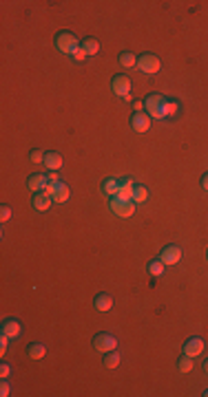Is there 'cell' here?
<instances>
[{
	"mask_svg": "<svg viewBox=\"0 0 208 397\" xmlns=\"http://www.w3.org/2000/svg\"><path fill=\"white\" fill-rule=\"evenodd\" d=\"M9 219H11V207L2 206V210H0V221H2V223H7Z\"/></svg>",
	"mask_w": 208,
	"mask_h": 397,
	"instance_id": "28",
	"label": "cell"
},
{
	"mask_svg": "<svg viewBox=\"0 0 208 397\" xmlns=\"http://www.w3.org/2000/svg\"><path fill=\"white\" fill-rule=\"evenodd\" d=\"M111 88H113V93H115L117 97H124V100H131V80L126 75H115L111 80Z\"/></svg>",
	"mask_w": 208,
	"mask_h": 397,
	"instance_id": "6",
	"label": "cell"
},
{
	"mask_svg": "<svg viewBox=\"0 0 208 397\" xmlns=\"http://www.w3.org/2000/svg\"><path fill=\"white\" fill-rule=\"evenodd\" d=\"M47 183H49V177L47 174H31L29 179H27V188H29L31 192H42L44 188H47Z\"/></svg>",
	"mask_w": 208,
	"mask_h": 397,
	"instance_id": "10",
	"label": "cell"
},
{
	"mask_svg": "<svg viewBox=\"0 0 208 397\" xmlns=\"http://www.w3.org/2000/svg\"><path fill=\"white\" fill-rule=\"evenodd\" d=\"M131 199L135 201V206H142V203H146V199H149V190H146L144 186H135Z\"/></svg>",
	"mask_w": 208,
	"mask_h": 397,
	"instance_id": "21",
	"label": "cell"
},
{
	"mask_svg": "<svg viewBox=\"0 0 208 397\" xmlns=\"http://www.w3.org/2000/svg\"><path fill=\"white\" fill-rule=\"evenodd\" d=\"M20 333H22V327H20V322L16 318H7L2 322V327H0V335H5L9 340H18Z\"/></svg>",
	"mask_w": 208,
	"mask_h": 397,
	"instance_id": "8",
	"label": "cell"
},
{
	"mask_svg": "<svg viewBox=\"0 0 208 397\" xmlns=\"http://www.w3.org/2000/svg\"><path fill=\"white\" fill-rule=\"evenodd\" d=\"M84 58H87V53H84V49H82V47H80L76 53H73V60H77V62H82Z\"/></svg>",
	"mask_w": 208,
	"mask_h": 397,
	"instance_id": "32",
	"label": "cell"
},
{
	"mask_svg": "<svg viewBox=\"0 0 208 397\" xmlns=\"http://www.w3.org/2000/svg\"><path fill=\"white\" fill-rule=\"evenodd\" d=\"M44 155H47V153H42V150H31V153H29V161L31 163H44Z\"/></svg>",
	"mask_w": 208,
	"mask_h": 397,
	"instance_id": "26",
	"label": "cell"
},
{
	"mask_svg": "<svg viewBox=\"0 0 208 397\" xmlns=\"http://www.w3.org/2000/svg\"><path fill=\"white\" fill-rule=\"evenodd\" d=\"M80 47L84 49V53H87V55H95V53L100 51V42H97L95 38H84Z\"/></svg>",
	"mask_w": 208,
	"mask_h": 397,
	"instance_id": "20",
	"label": "cell"
},
{
	"mask_svg": "<svg viewBox=\"0 0 208 397\" xmlns=\"http://www.w3.org/2000/svg\"><path fill=\"white\" fill-rule=\"evenodd\" d=\"M202 351H204V340H202V338H190V340H186V345H184V353H186V355H190V358H197Z\"/></svg>",
	"mask_w": 208,
	"mask_h": 397,
	"instance_id": "11",
	"label": "cell"
},
{
	"mask_svg": "<svg viewBox=\"0 0 208 397\" xmlns=\"http://www.w3.org/2000/svg\"><path fill=\"white\" fill-rule=\"evenodd\" d=\"M202 188H204V190H208V173L202 177Z\"/></svg>",
	"mask_w": 208,
	"mask_h": 397,
	"instance_id": "33",
	"label": "cell"
},
{
	"mask_svg": "<svg viewBox=\"0 0 208 397\" xmlns=\"http://www.w3.org/2000/svg\"><path fill=\"white\" fill-rule=\"evenodd\" d=\"M177 371L179 373H189V371H193V358L190 355H182V358L177 360Z\"/></svg>",
	"mask_w": 208,
	"mask_h": 397,
	"instance_id": "23",
	"label": "cell"
},
{
	"mask_svg": "<svg viewBox=\"0 0 208 397\" xmlns=\"http://www.w3.org/2000/svg\"><path fill=\"white\" fill-rule=\"evenodd\" d=\"M31 203H34V207L38 212H47L49 207H51V203H54V199H51V196H47V194H42V192H38V194L31 199Z\"/></svg>",
	"mask_w": 208,
	"mask_h": 397,
	"instance_id": "13",
	"label": "cell"
},
{
	"mask_svg": "<svg viewBox=\"0 0 208 397\" xmlns=\"http://www.w3.org/2000/svg\"><path fill=\"white\" fill-rule=\"evenodd\" d=\"M131 128L135 130V133H146V130L151 128V117L146 115V113H142V110L133 113V117H131Z\"/></svg>",
	"mask_w": 208,
	"mask_h": 397,
	"instance_id": "9",
	"label": "cell"
},
{
	"mask_svg": "<svg viewBox=\"0 0 208 397\" xmlns=\"http://www.w3.org/2000/svg\"><path fill=\"white\" fill-rule=\"evenodd\" d=\"M137 69H140L144 75H155V73L162 69V62L157 55H153V53H142V55H137Z\"/></svg>",
	"mask_w": 208,
	"mask_h": 397,
	"instance_id": "4",
	"label": "cell"
},
{
	"mask_svg": "<svg viewBox=\"0 0 208 397\" xmlns=\"http://www.w3.org/2000/svg\"><path fill=\"white\" fill-rule=\"evenodd\" d=\"M93 305H95L97 311H109L113 307V298L109 296V293H97L95 300H93Z\"/></svg>",
	"mask_w": 208,
	"mask_h": 397,
	"instance_id": "16",
	"label": "cell"
},
{
	"mask_svg": "<svg viewBox=\"0 0 208 397\" xmlns=\"http://www.w3.org/2000/svg\"><path fill=\"white\" fill-rule=\"evenodd\" d=\"M104 366H107V368H115V366H120V353H115V351L107 353V358H104Z\"/></svg>",
	"mask_w": 208,
	"mask_h": 397,
	"instance_id": "25",
	"label": "cell"
},
{
	"mask_svg": "<svg viewBox=\"0 0 208 397\" xmlns=\"http://www.w3.org/2000/svg\"><path fill=\"white\" fill-rule=\"evenodd\" d=\"M204 371H206V373H208V358L204 360Z\"/></svg>",
	"mask_w": 208,
	"mask_h": 397,
	"instance_id": "35",
	"label": "cell"
},
{
	"mask_svg": "<svg viewBox=\"0 0 208 397\" xmlns=\"http://www.w3.org/2000/svg\"><path fill=\"white\" fill-rule=\"evenodd\" d=\"M117 62H120L122 69H133V67H137V55H133L131 51H122L117 55Z\"/></svg>",
	"mask_w": 208,
	"mask_h": 397,
	"instance_id": "15",
	"label": "cell"
},
{
	"mask_svg": "<svg viewBox=\"0 0 208 397\" xmlns=\"http://www.w3.org/2000/svg\"><path fill=\"white\" fill-rule=\"evenodd\" d=\"M160 260L166 265V267L177 265L179 260H182V247H179V245H166V247L160 252Z\"/></svg>",
	"mask_w": 208,
	"mask_h": 397,
	"instance_id": "7",
	"label": "cell"
},
{
	"mask_svg": "<svg viewBox=\"0 0 208 397\" xmlns=\"http://www.w3.org/2000/svg\"><path fill=\"white\" fill-rule=\"evenodd\" d=\"M109 210H111L115 216H120V219H129V216H133V212H135V201H133V199H122V196H111Z\"/></svg>",
	"mask_w": 208,
	"mask_h": 397,
	"instance_id": "3",
	"label": "cell"
},
{
	"mask_svg": "<svg viewBox=\"0 0 208 397\" xmlns=\"http://www.w3.org/2000/svg\"><path fill=\"white\" fill-rule=\"evenodd\" d=\"M179 113V102L177 100H166L164 102V115L166 117H175Z\"/></svg>",
	"mask_w": 208,
	"mask_h": 397,
	"instance_id": "24",
	"label": "cell"
},
{
	"mask_svg": "<svg viewBox=\"0 0 208 397\" xmlns=\"http://www.w3.org/2000/svg\"><path fill=\"white\" fill-rule=\"evenodd\" d=\"M204 395H206V397H208V391H204Z\"/></svg>",
	"mask_w": 208,
	"mask_h": 397,
	"instance_id": "36",
	"label": "cell"
},
{
	"mask_svg": "<svg viewBox=\"0 0 208 397\" xmlns=\"http://www.w3.org/2000/svg\"><path fill=\"white\" fill-rule=\"evenodd\" d=\"M69 196H71V190H69V186H67V183L60 181V183H58V190H56L54 201H56V203H67V201H69Z\"/></svg>",
	"mask_w": 208,
	"mask_h": 397,
	"instance_id": "19",
	"label": "cell"
},
{
	"mask_svg": "<svg viewBox=\"0 0 208 397\" xmlns=\"http://www.w3.org/2000/svg\"><path fill=\"white\" fill-rule=\"evenodd\" d=\"M93 349L97 351V353H111V351L117 349V338L113 333H97L95 338H93Z\"/></svg>",
	"mask_w": 208,
	"mask_h": 397,
	"instance_id": "5",
	"label": "cell"
},
{
	"mask_svg": "<svg viewBox=\"0 0 208 397\" xmlns=\"http://www.w3.org/2000/svg\"><path fill=\"white\" fill-rule=\"evenodd\" d=\"M9 391H11V388H9V382H7V380H2V384H0V395L7 397V395H9Z\"/></svg>",
	"mask_w": 208,
	"mask_h": 397,
	"instance_id": "31",
	"label": "cell"
},
{
	"mask_svg": "<svg viewBox=\"0 0 208 397\" xmlns=\"http://www.w3.org/2000/svg\"><path fill=\"white\" fill-rule=\"evenodd\" d=\"M133 108H135V113H137L140 108H144V102H135V104H133Z\"/></svg>",
	"mask_w": 208,
	"mask_h": 397,
	"instance_id": "34",
	"label": "cell"
},
{
	"mask_svg": "<svg viewBox=\"0 0 208 397\" xmlns=\"http://www.w3.org/2000/svg\"><path fill=\"white\" fill-rule=\"evenodd\" d=\"M44 166H47L49 170H60V166H62V155L47 153L44 155Z\"/></svg>",
	"mask_w": 208,
	"mask_h": 397,
	"instance_id": "17",
	"label": "cell"
},
{
	"mask_svg": "<svg viewBox=\"0 0 208 397\" xmlns=\"http://www.w3.org/2000/svg\"><path fill=\"white\" fill-rule=\"evenodd\" d=\"M44 353H47V346L40 345V342H34V345L27 346V355H29L31 360H42Z\"/></svg>",
	"mask_w": 208,
	"mask_h": 397,
	"instance_id": "18",
	"label": "cell"
},
{
	"mask_svg": "<svg viewBox=\"0 0 208 397\" xmlns=\"http://www.w3.org/2000/svg\"><path fill=\"white\" fill-rule=\"evenodd\" d=\"M117 192H120V179H104L102 181V194H107V196H117Z\"/></svg>",
	"mask_w": 208,
	"mask_h": 397,
	"instance_id": "14",
	"label": "cell"
},
{
	"mask_svg": "<svg viewBox=\"0 0 208 397\" xmlns=\"http://www.w3.org/2000/svg\"><path fill=\"white\" fill-rule=\"evenodd\" d=\"M80 44H82V40H77L71 31H60V34L56 35V49H58L62 55H73V53L80 49Z\"/></svg>",
	"mask_w": 208,
	"mask_h": 397,
	"instance_id": "2",
	"label": "cell"
},
{
	"mask_svg": "<svg viewBox=\"0 0 208 397\" xmlns=\"http://www.w3.org/2000/svg\"><path fill=\"white\" fill-rule=\"evenodd\" d=\"M206 259H208V252H206Z\"/></svg>",
	"mask_w": 208,
	"mask_h": 397,
	"instance_id": "37",
	"label": "cell"
},
{
	"mask_svg": "<svg viewBox=\"0 0 208 397\" xmlns=\"http://www.w3.org/2000/svg\"><path fill=\"white\" fill-rule=\"evenodd\" d=\"M164 102H166V97L160 95V93H153V95H149V97L144 100L146 115H149L151 120H155V121L166 120V115H164Z\"/></svg>",
	"mask_w": 208,
	"mask_h": 397,
	"instance_id": "1",
	"label": "cell"
},
{
	"mask_svg": "<svg viewBox=\"0 0 208 397\" xmlns=\"http://www.w3.org/2000/svg\"><path fill=\"white\" fill-rule=\"evenodd\" d=\"M9 375H11V366H9V364H2V366H0V378L7 380Z\"/></svg>",
	"mask_w": 208,
	"mask_h": 397,
	"instance_id": "29",
	"label": "cell"
},
{
	"mask_svg": "<svg viewBox=\"0 0 208 397\" xmlns=\"http://www.w3.org/2000/svg\"><path fill=\"white\" fill-rule=\"evenodd\" d=\"M164 267H166V265L162 263L160 259H157V260H151V263L146 265V269H149V274H151V276H155V278H160L162 274H164Z\"/></svg>",
	"mask_w": 208,
	"mask_h": 397,
	"instance_id": "22",
	"label": "cell"
},
{
	"mask_svg": "<svg viewBox=\"0 0 208 397\" xmlns=\"http://www.w3.org/2000/svg\"><path fill=\"white\" fill-rule=\"evenodd\" d=\"M7 345H9V338L0 335V355H5V353H7Z\"/></svg>",
	"mask_w": 208,
	"mask_h": 397,
	"instance_id": "30",
	"label": "cell"
},
{
	"mask_svg": "<svg viewBox=\"0 0 208 397\" xmlns=\"http://www.w3.org/2000/svg\"><path fill=\"white\" fill-rule=\"evenodd\" d=\"M58 183H60V181H49L47 188L42 190V194H47V196H51V199H54V196H56V190H58Z\"/></svg>",
	"mask_w": 208,
	"mask_h": 397,
	"instance_id": "27",
	"label": "cell"
},
{
	"mask_svg": "<svg viewBox=\"0 0 208 397\" xmlns=\"http://www.w3.org/2000/svg\"><path fill=\"white\" fill-rule=\"evenodd\" d=\"M137 183L133 181L131 177H124L120 179V192H117V196H122V199H131L133 196V190H135Z\"/></svg>",
	"mask_w": 208,
	"mask_h": 397,
	"instance_id": "12",
	"label": "cell"
}]
</instances>
